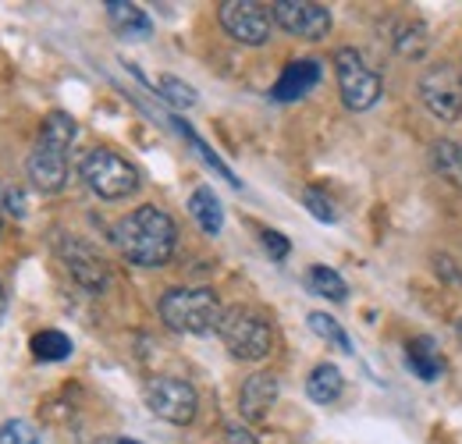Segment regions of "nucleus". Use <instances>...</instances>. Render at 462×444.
I'll return each instance as SVG.
<instances>
[{
  "mask_svg": "<svg viewBox=\"0 0 462 444\" xmlns=\"http://www.w3.org/2000/svg\"><path fill=\"white\" fill-rule=\"evenodd\" d=\"M115 245L135 267H164L174 256L178 227L161 207H135L115 224Z\"/></svg>",
  "mask_w": 462,
  "mask_h": 444,
  "instance_id": "nucleus-1",
  "label": "nucleus"
},
{
  "mask_svg": "<svg viewBox=\"0 0 462 444\" xmlns=\"http://www.w3.org/2000/svg\"><path fill=\"white\" fill-rule=\"evenodd\" d=\"M75 117L64 111L47 114L40 139L29 153V178L40 192H60L68 181V157H71V143H75Z\"/></svg>",
  "mask_w": 462,
  "mask_h": 444,
  "instance_id": "nucleus-2",
  "label": "nucleus"
},
{
  "mask_svg": "<svg viewBox=\"0 0 462 444\" xmlns=\"http://www.w3.org/2000/svg\"><path fill=\"white\" fill-rule=\"evenodd\" d=\"M225 306L210 288H171L161 295V320L178 334H210L221 328Z\"/></svg>",
  "mask_w": 462,
  "mask_h": 444,
  "instance_id": "nucleus-3",
  "label": "nucleus"
},
{
  "mask_svg": "<svg viewBox=\"0 0 462 444\" xmlns=\"http://www.w3.org/2000/svg\"><path fill=\"white\" fill-rule=\"evenodd\" d=\"M217 334H221V341H225V348H228L231 356L235 359H245V363H260L274 348V331H271L267 317L256 313V310H249V306H231V310H225Z\"/></svg>",
  "mask_w": 462,
  "mask_h": 444,
  "instance_id": "nucleus-4",
  "label": "nucleus"
},
{
  "mask_svg": "<svg viewBox=\"0 0 462 444\" xmlns=\"http://www.w3.org/2000/svg\"><path fill=\"white\" fill-rule=\"evenodd\" d=\"M79 174L100 199H125L139 189V171L125 157H117L115 150H104V146H97L82 157Z\"/></svg>",
  "mask_w": 462,
  "mask_h": 444,
  "instance_id": "nucleus-5",
  "label": "nucleus"
},
{
  "mask_svg": "<svg viewBox=\"0 0 462 444\" xmlns=\"http://www.w3.org/2000/svg\"><path fill=\"white\" fill-rule=\"evenodd\" d=\"M335 75H338V93L348 111H370L381 100V75L366 64V57L352 47H342L335 54Z\"/></svg>",
  "mask_w": 462,
  "mask_h": 444,
  "instance_id": "nucleus-6",
  "label": "nucleus"
},
{
  "mask_svg": "<svg viewBox=\"0 0 462 444\" xmlns=\"http://www.w3.org/2000/svg\"><path fill=\"white\" fill-rule=\"evenodd\" d=\"M217 18H221V25H225L231 40L245 43V47L267 43L271 29H274V11L267 4H256V0H225Z\"/></svg>",
  "mask_w": 462,
  "mask_h": 444,
  "instance_id": "nucleus-7",
  "label": "nucleus"
},
{
  "mask_svg": "<svg viewBox=\"0 0 462 444\" xmlns=\"http://www.w3.org/2000/svg\"><path fill=\"white\" fill-rule=\"evenodd\" d=\"M420 100L438 121H456L462 114V71L456 64H434L420 79Z\"/></svg>",
  "mask_w": 462,
  "mask_h": 444,
  "instance_id": "nucleus-8",
  "label": "nucleus"
},
{
  "mask_svg": "<svg viewBox=\"0 0 462 444\" xmlns=\"http://www.w3.org/2000/svg\"><path fill=\"white\" fill-rule=\"evenodd\" d=\"M146 405H150L153 416L168 420L174 427H185V423L196 420L199 398H196V388L181 377H153L146 384Z\"/></svg>",
  "mask_w": 462,
  "mask_h": 444,
  "instance_id": "nucleus-9",
  "label": "nucleus"
},
{
  "mask_svg": "<svg viewBox=\"0 0 462 444\" xmlns=\"http://www.w3.org/2000/svg\"><path fill=\"white\" fill-rule=\"evenodd\" d=\"M274 11V22L299 36V40H324L331 32V11L324 4H313V0H278L271 4Z\"/></svg>",
  "mask_w": 462,
  "mask_h": 444,
  "instance_id": "nucleus-10",
  "label": "nucleus"
},
{
  "mask_svg": "<svg viewBox=\"0 0 462 444\" xmlns=\"http://www.w3.org/2000/svg\"><path fill=\"white\" fill-rule=\"evenodd\" d=\"M320 75H324V68H320V60H313V57L289 60V64H285V71H282V79L274 82L271 97H274V100H282V104H289V100H302L310 89H317Z\"/></svg>",
  "mask_w": 462,
  "mask_h": 444,
  "instance_id": "nucleus-11",
  "label": "nucleus"
},
{
  "mask_svg": "<svg viewBox=\"0 0 462 444\" xmlns=\"http://www.w3.org/2000/svg\"><path fill=\"white\" fill-rule=\"evenodd\" d=\"M64 264H68V274L79 281L86 291H104L107 288V267H104V260L89 249V245H82V242H68L64 245Z\"/></svg>",
  "mask_w": 462,
  "mask_h": 444,
  "instance_id": "nucleus-12",
  "label": "nucleus"
},
{
  "mask_svg": "<svg viewBox=\"0 0 462 444\" xmlns=\"http://www.w3.org/2000/svg\"><path fill=\"white\" fill-rule=\"evenodd\" d=\"M278 377L274 374H253L245 384H242V394H238V409L245 420H267V412L274 409L278 402Z\"/></svg>",
  "mask_w": 462,
  "mask_h": 444,
  "instance_id": "nucleus-13",
  "label": "nucleus"
},
{
  "mask_svg": "<svg viewBox=\"0 0 462 444\" xmlns=\"http://www.w3.org/2000/svg\"><path fill=\"white\" fill-rule=\"evenodd\" d=\"M107 18H111L115 32H121L125 40H146L153 32L150 14L139 4H128V0H107Z\"/></svg>",
  "mask_w": 462,
  "mask_h": 444,
  "instance_id": "nucleus-14",
  "label": "nucleus"
},
{
  "mask_svg": "<svg viewBox=\"0 0 462 444\" xmlns=\"http://www.w3.org/2000/svg\"><path fill=\"white\" fill-rule=\"evenodd\" d=\"M405 363H409V370L420 377V381H438L441 377V370H445V359H441V352L434 348V338H416V341H409V348H405Z\"/></svg>",
  "mask_w": 462,
  "mask_h": 444,
  "instance_id": "nucleus-15",
  "label": "nucleus"
},
{
  "mask_svg": "<svg viewBox=\"0 0 462 444\" xmlns=\"http://www.w3.org/2000/svg\"><path fill=\"white\" fill-rule=\"evenodd\" d=\"M342 391H346V377H342L338 366H331V363L313 366V374H310V381H306V394H310L317 405H331V402H338Z\"/></svg>",
  "mask_w": 462,
  "mask_h": 444,
  "instance_id": "nucleus-16",
  "label": "nucleus"
},
{
  "mask_svg": "<svg viewBox=\"0 0 462 444\" xmlns=\"http://www.w3.org/2000/svg\"><path fill=\"white\" fill-rule=\"evenodd\" d=\"M189 214L196 217V224H199L207 235H221V227H225V210H221V199L214 196V189L199 185V189L189 196Z\"/></svg>",
  "mask_w": 462,
  "mask_h": 444,
  "instance_id": "nucleus-17",
  "label": "nucleus"
},
{
  "mask_svg": "<svg viewBox=\"0 0 462 444\" xmlns=\"http://www.w3.org/2000/svg\"><path fill=\"white\" fill-rule=\"evenodd\" d=\"M430 161H434V171L448 181L462 189V143L459 139H438L434 150H430Z\"/></svg>",
  "mask_w": 462,
  "mask_h": 444,
  "instance_id": "nucleus-18",
  "label": "nucleus"
},
{
  "mask_svg": "<svg viewBox=\"0 0 462 444\" xmlns=\"http://www.w3.org/2000/svg\"><path fill=\"white\" fill-rule=\"evenodd\" d=\"M306 288H310L313 295L331 299V302H342V299L348 295L342 274H338V271H331V267H313V271L306 274Z\"/></svg>",
  "mask_w": 462,
  "mask_h": 444,
  "instance_id": "nucleus-19",
  "label": "nucleus"
},
{
  "mask_svg": "<svg viewBox=\"0 0 462 444\" xmlns=\"http://www.w3.org/2000/svg\"><path fill=\"white\" fill-rule=\"evenodd\" d=\"M32 356L43 363H60L71 356V338L60 331H40L32 338Z\"/></svg>",
  "mask_w": 462,
  "mask_h": 444,
  "instance_id": "nucleus-20",
  "label": "nucleus"
},
{
  "mask_svg": "<svg viewBox=\"0 0 462 444\" xmlns=\"http://www.w3.org/2000/svg\"><path fill=\"white\" fill-rule=\"evenodd\" d=\"M427 47H430V36H427V25H420V22H405L395 36V51L409 60L427 54Z\"/></svg>",
  "mask_w": 462,
  "mask_h": 444,
  "instance_id": "nucleus-21",
  "label": "nucleus"
},
{
  "mask_svg": "<svg viewBox=\"0 0 462 444\" xmlns=\"http://www.w3.org/2000/svg\"><path fill=\"white\" fill-rule=\"evenodd\" d=\"M171 121H174V128H178V132L189 139V146L199 153V161H203V164H210L214 171H217V174H221V178H228L231 185H238V178L231 174V167L225 164V161H221V157H217V153H214V150H210V146H207V143H203V139H199V135H196V132H192L185 121H178V117H171Z\"/></svg>",
  "mask_w": 462,
  "mask_h": 444,
  "instance_id": "nucleus-22",
  "label": "nucleus"
},
{
  "mask_svg": "<svg viewBox=\"0 0 462 444\" xmlns=\"http://www.w3.org/2000/svg\"><path fill=\"white\" fill-rule=\"evenodd\" d=\"M310 331L317 334V338H324V341H331L338 352H352L348 334L342 331V324H338L335 317H328V313H310Z\"/></svg>",
  "mask_w": 462,
  "mask_h": 444,
  "instance_id": "nucleus-23",
  "label": "nucleus"
},
{
  "mask_svg": "<svg viewBox=\"0 0 462 444\" xmlns=\"http://www.w3.org/2000/svg\"><path fill=\"white\" fill-rule=\"evenodd\" d=\"M161 93H164V100H171L174 107H181V111H185V107H196V100H199L196 89H192L189 82L174 79V75H164V79H161Z\"/></svg>",
  "mask_w": 462,
  "mask_h": 444,
  "instance_id": "nucleus-24",
  "label": "nucleus"
},
{
  "mask_svg": "<svg viewBox=\"0 0 462 444\" xmlns=\"http://www.w3.org/2000/svg\"><path fill=\"white\" fill-rule=\"evenodd\" d=\"M302 203H306V210H310L317 221L331 224L335 217H338V214H335V203H331L320 189H306V192H302Z\"/></svg>",
  "mask_w": 462,
  "mask_h": 444,
  "instance_id": "nucleus-25",
  "label": "nucleus"
},
{
  "mask_svg": "<svg viewBox=\"0 0 462 444\" xmlns=\"http://www.w3.org/2000/svg\"><path fill=\"white\" fill-rule=\"evenodd\" d=\"M0 444H40V438L25 420H11L0 427Z\"/></svg>",
  "mask_w": 462,
  "mask_h": 444,
  "instance_id": "nucleus-26",
  "label": "nucleus"
},
{
  "mask_svg": "<svg viewBox=\"0 0 462 444\" xmlns=\"http://www.w3.org/2000/svg\"><path fill=\"white\" fill-rule=\"evenodd\" d=\"M263 249H267L274 260H285V256L291 253L289 238H285L282 231H263Z\"/></svg>",
  "mask_w": 462,
  "mask_h": 444,
  "instance_id": "nucleus-27",
  "label": "nucleus"
},
{
  "mask_svg": "<svg viewBox=\"0 0 462 444\" xmlns=\"http://www.w3.org/2000/svg\"><path fill=\"white\" fill-rule=\"evenodd\" d=\"M225 444H260L245 427H238V423H228L225 427Z\"/></svg>",
  "mask_w": 462,
  "mask_h": 444,
  "instance_id": "nucleus-28",
  "label": "nucleus"
},
{
  "mask_svg": "<svg viewBox=\"0 0 462 444\" xmlns=\"http://www.w3.org/2000/svg\"><path fill=\"white\" fill-rule=\"evenodd\" d=\"M4 310H7V291H4V284H0V317H4Z\"/></svg>",
  "mask_w": 462,
  "mask_h": 444,
  "instance_id": "nucleus-29",
  "label": "nucleus"
},
{
  "mask_svg": "<svg viewBox=\"0 0 462 444\" xmlns=\"http://www.w3.org/2000/svg\"><path fill=\"white\" fill-rule=\"evenodd\" d=\"M456 334H459V345H462V320L456 324Z\"/></svg>",
  "mask_w": 462,
  "mask_h": 444,
  "instance_id": "nucleus-30",
  "label": "nucleus"
},
{
  "mask_svg": "<svg viewBox=\"0 0 462 444\" xmlns=\"http://www.w3.org/2000/svg\"><path fill=\"white\" fill-rule=\"evenodd\" d=\"M115 444H139V441H128V438H121V441H115Z\"/></svg>",
  "mask_w": 462,
  "mask_h": 444,
  "instance_id": "nucleus-31",
  "label": "nucleus"
}]
</instances>
